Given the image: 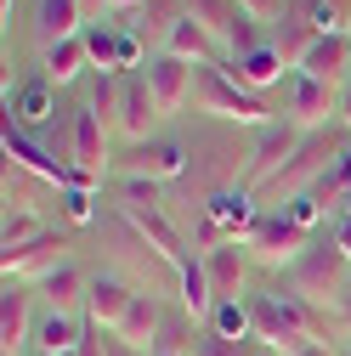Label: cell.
Masks as SVG:
<instances>
[{
  "label": "cell",
  "mask_w": 351,
  "mask_h": 356,
  "mask_svg": "<svg viewBox=\"0 0 351 356\" xmlns=\"http://www.w3.org/2000/svg\"><path fill=\"white\" fill-rule=\"evenodd\" d=\"M159 102L148 91V79L142 74H125V91H119V113H114V130L136 147V142H153V124H159Z\"/></svg>",
  "instance_id": "cell-10"
},
{
  "label": "cell",
  "mask_w": 351,
  "mask_h": 356,
  "mask_svg": "<svg viewBox=\"0 0 351 356\" xmlns=\"http://www.w3.org/2000/svg\"><path fill=\"white\" fill-rule=\"evenodd\" d=\"M79 29H85L79 0H34V40H40V51L57 46V40H74Z\"/></svg>",
  "instance_id": "cell-21"
},
{
  "label": "cell",
  "mask_w": 351,
  "mask_h": 356,
  "mask_svg": "<svg viewBox=\"0 0 351 356\" xmlns=\"http://www.w3.org/2000/svg\"><path fill=\"white\" fill-rule=\"evenodd\" d=\"M193 147V164L176 187H182V204H193V215H204V204L227 187H244V170H249V147L227 130H204V136L187 142Z\"/></svg>",
  "instance_id": "cell-2"
},
{
  "label": "cell",
  "mask_w": 351,
  "mask_h": 356,
  "mask_svg": "<svg viewBox=\"0 0 351 356\" xmlns=\"http://www.w3.org/2000/svg\"><path fill=\"white\" fill-rule=\"evenodd\" d=\"M52 91H57V85H52V79H34V85H17V91L6 97V108H12L6 119H12L17 130H46V124H52V119L63 113Z\"/></svg>",
  "instance_id": "cell-17"
},
{
  "label": "cell",
  "mask_w": 351,
  "mask_h": 356,
  "mask_svg": "<svg viewBox=\"0 0 351 356\" xmlns=\"http://www.w3.org/2000/svg\"><path fill=\"white\" fill-rule=\"evenodd\" d=\"M0 266H6V283H46L57 266H68V232L46 227L17 249H0Z\"/></svg>",
  "instance_id": "cell-8"
},
{
  "label": "cell",
  "mask_w": 351,
  "mask_h": 356,
  "mask_svg": "<svg viewBox=\"0 0 351 356\" xmlns=\"http://www.w3.org/2000/svg\"><path fill=\"white\" fill-rule=\"evenodd\" d=\"M334 238H340V249H345V260H351V220H345V215L334 220Z\"/></svg>",
  "instance_id": "cell-37"
},
{
  "label": "cell",
  "mask_w": 351,
  "mask_h": 356,
  "mask_svg": "<svg viewBox=\"0 0 351 356\" xmlns=\"http://www.w3.org/2000/svg\"><path fill=\"white\" fill-rule=\"evenodd\" d=\"M267 40H272V51H278V57H283L289 68H300V63H306V51H312V46H318L323 34H318V29H312V17H306V12L295 6V0H289L283 23H278V29L267 34Z\"/></svg>",
  "instance_id": "cell-22"
},
{
  "label": "cell",
  "mask_w": 351,
  "mask_h": 356,
  "mask_svg": "<svg viewBox=\"0 0 351 356\" xmlns=\"http://www.w3.org/2000/svg\"><path fill=\"white\" fill-rule=\"evenodd\" d=\"M85 317H63V311H46V317L34 323V350L40 356H74L79 339H85Z\"/></svg>",
  "instance_id": "cell-24"
},
{
  "label": "cell",
  "mask_w": 351,
  "mask_h": 356,
  "mask_svg": "<svg viewBox=\"0 0 351 356\" xmlns=\"http://www.w3.org/2000/svg\"><path fill=\"white\" fill-rule=\"evenodd\" d=\"M193 113L215 119V124H249V130H267L278 113L267 108V97L244 91V85L221 68V63H204L198 68V85H193Z\"/></svg>",
  "instance_id": "cell-4"
},
{
  "label": "cell",
  "mask_w": 351,
  "mask_h": 356,
  "mask_svg": "<svg viewBox=\"0 0 351 356\" xmlns=\"http://www.w3.org/2000/svg\"><path fill=\"white\" fill-rule=\"evenodd\" d=\"M57 204H63V215L74 220V227H91V215H97L91 187H63V193H57Z\"/></svg>",
  "instance_id": "cell-31"
},
{
  "label": "cell",
  "mask_w": 351,
  "mask_h": 356,
  "mask_svg": "<svg viewBox=\"0 0 351 356\" xmlns=\"http://www.w3.org/2000/svg\"><path fill=\"white\" fill-rule=\"evenodd\" d=\"M300 142H306V130L295 124V119H272L267 130H255V147H249V170H244V187L249 193H267L278 175L289 170V159L300 153Z\"/></svg>",
  "instance_id": "cell-5"
},
{
  "label": "cell",
  "mask_w": 351,
  "mask_h": 356,
  "mask_svg": "<svg viewBox=\"0 0 351 356\" xmlns=\"http://www.w3.org/2000/svg\"><path fill=\"white\" fill-rule=\"evenodd\" d=\"M46 232V220H40V209H6V227H0V249H17L29 238Z\"/></svg>",
  "instance_id": "cell-29"
},
{
  "label": "cell",
  "mask_w": 351,
  "mask_h": 356,
  "mask_svg": "<svg viewBox=\"0 0 351 356\" xmlns=\"http://www.w3.org/2000/svg\"><path fill=\"white\" fill-rule=\"evenodd\" d=\"M295 356H340V350H334V345H329V339H306V345H300V350H295Z\"/></svg>",
  "instance_id": "cell-36"
},
{
  "label": "cell",
  "mask_w": 351,
  "mask_h": 356,
  "mask_svg": "<svg viewBox=\"0 0 351 356\" xmlns=\"http://www.w3.org/2000/svg\"><path fill=\"white\" fill-rule=\"evenodd\" d=\"M249 356H278V350H267V345H255V350H249Z\"/></svg>",
  "instance_id": "cell-40"
},
{
  "label": "cell",
  "mask_w": 351,
  "mask_h": 356,
  "mask_svg": "<svg viewBox=\"0 0 351 356\" xmlns=\"http://www.w3.org/2000/svg\"><path fill=\"white\" fill-rule=\"evenodd\" d=\"M312 243V232L300 227V220H289L283 209H260V220L249 227V238H244V249H249V260H260V266H272V272H289V260Z\"/></svg>",
  "instance_id": "cell-7"
},
{
  "label": "cell",
  "mask_w": 351,
  "mask_h": 356,
  "mask_svg": "<svg viewBox=\"0 0 351 356\" xmlns=\"http://www.w3.org/2000/svg\"><path fill=\"white\" fill-rule=\"evenodd\" d=\"M102 345H108V356H153V350H136V345H125L114 328H108V339H102Z\"/></svg>",
  "instance_id": "cell-34"
},
{
  "label": "cell",
  "mask_w": 351,
  "mask_h": 356,
  "mask_svg": "<svg viewBox=\"0 0 351 356\" xmlns=\"http://www.w3.org/2000/svg\"><path fill=\"white\" fill-rule=\"evenodd\" d=\"M40 294H46V311H63V317H85V294H91V277L79 272V266H57V272L40 283Z\"/></svg>",
  "instance_id": "cell-23"
},
{
  "label": "cell",
  "mask_w": 351,
  "mask_h": 356,
  "mask_svg": "<svg viewBox=\"0 0 351 356\" xmlns=\"http://www.w3.org/2000/svg\"><path fill=\"white\" fill-rule=\"evenodd\" d=\"M79 12H85V23H91V17H102V12H108V0H79Z\"/></svg>",
  "instance_id": "cell-38"
},
{
  "label": "cell",
  "mask_w": 351,
  "mask_h": 356,
  "mask_svg": "<svg viewBox=\"0 0 351 356\" xmlns=\"http://www.w3.org/2000/svg\"><path fill=\"white\" fill-rule=\"evenodd\" d=\"M142 79H148V91H153L159 113L170 119V113H182V108L193 102L198 68H193V63H182V57H170V51H153V57H148V68H142Z\"/></svg>",
  "instance_id": "cell-9"
},
{
  "label": "cell",
  "mask_w": 351,
  "mask_h": 356,
  "mask_svg": "<svg viewBox=\"0 0 351 356\" xmlns=\"http://www.w3.org/2000/svg\"><path fill=\"white\" fill-rule=\"evenodd\" d=\"M159 328H164V305H159V294L136 289V300H130V311L119 317V328H114V334H119L125 345H136V350H153Z\"/></svg>",
  "instance_id": "cell-20"
},
{
  "label": "cell",
  "mask_w": 351,
  "mask_h": 356,
  "mask_svg": "<svg viewBox=\"0 0 351 356\" xmlns=\"http://www.w3.org/2000/svg\"><path fill=\"white\" fill-rule=\"evenodd\" d=\"M136 6H148V0H108V12H136Z\"/></svg>",
  "instance_id": "cell-39"
},
{
  "label": "cell",
  "mask_w": 351,
  "mask_h": 356,
  "mask_svg": "<svg viewBox=\"0 0 351 356\" xmlns=\"http://www.w3.org/2000/svg\"><path fill=\"white\" fill-rule=\"evenodd\" d=\"M255 350V339H221L215 328H198V345H193V356H249Z\"/></svg>",
  "instance_id": "cell-30"
},
{
  "label": "cell",
  "mask_w": 351,
  "mask_h": 356,
  "mask_svg": "<svg viewBox=\"0 0 351 356\" xmlns=\"http://www.w3.org/2000/svg\"><path fill=\"white\" fill-rule=\"evenodd\" d=\"M193 164V147L187 142H170V136H153V142H136L114 159L119 175H136V181H159V187H176Z\"/></svg>",
  "instance_id": "cell-6"
},
{
  "label": "cell",
  "mask_w": 351,
  "mask_h": 356,
  "mask_svg": "<svg viewBox=\"0 0 351 356\" xmlns=\"http://www.w3.org/2000/svg\"><path fill=\"white\" fill-rule=\"evenodd\" d=\"M182 311L193 323H210V311H215V289H210V277H204V260H187L182 266Z\"/></svg>",
  "instance_id": "cell-26"
},
{
  "label": "cell",
  "mask_w": 351,
  "mask_h": 356,
  "mask_svg": "<svg viewBox=\"0 0 351 356\" xmlns=\"http://www.w3.org/2000/svg\"><path fill=\"white\" fill-rule=\"evenodd\" d=\"M329 328H334V334H345V339H351V294H345V300H340V305H334V311H329Z\"/></svg>",
  "instance_id": "cell-33"
},
{
  "label": "cell",
  "mask_w": 351,
  "mask_h": 356,
  "mask_svg": "<svg viewBox=\"0 0 351 356\" xmlns=\"http://www.w3.org/2000/svg\"><path fill=\"white\" fill-rule=\"evenodd\" d=\"M119 40H125L119 23H85V51H91L97 74H119Z\"/></svg>",
  "instance_id": "cell-27"
},
{
  "label": "cell",
  "mask_w": 351,
  "mask_h": 356,
  "mask_svg": "<svg viewBox=\"0 0 351 356\" xmlns=\"http://www.w3.org/2000/svg\"><path fill=\"white\" fill-rule=\"evenodd\" d=\"M40 68H46V79L57 85V91H63V85H74L85 68H91V51H85V29H79L74 40H57V46H46V51H40Z\"/></svg>",
  "instance_id": "cell-25"
},
{
  "label": "cell",
  "mask_w": 351,
  "mask_h": 356,
  "mask_svg": "<svg viewBox=\"0 0 351 356\" xmlns=\"http://www.w3.org/2000/svg\"><path fill=\"white\" fill-rule=\"evenodd\" d=\"M295 74H306V79H323V85H340L351 79V34H323L312 51H306V63L295 68Z\"/></svg>",
  "instance_id": "cell-16"
},
{
  "label": "cell",
  "mask_w": 351,
  "mask_h": 356,
  "mask_svg": "<svg viewBox=\"0 0 351 356\" xmlns=\"http://www.w3.org/2000/svg\"><path fill=\"white\" fill-rule=\"evenodd\" d=\"M198 260H204V277H210V289H215V305H221V300H238V289H244V277H249V249H244V238L210 243V249H198Z\"/></svg>",
  "instance_id": "cell-11"
},
{
  "label": "cell",
  "mask_w": 351,
  "mask_h": 356,
  "mask_svg": "<svg viewBox=\"0 0 351 356\" xmlns=\"http://www.w3.org/2000/svg\"><path fill=\"white\" fill-rule=\"evenodd\" d=\"M0 142H6V159L17 164V170H29L34 175V181H52L57 193L74 181V170L63 164V159H52V147H40V142H29V130H17L12 119H6V136H0Z\"/></svg>",
  "instance_id": "cell-12"
},
{
  "label": "cell",
  "mask_w": 351,
  "mask_h": 356,
  "mask_svg": "<svg viewBox=\"0 0 351 356\" xmlns=\"http://www.w3.org/2000/svg\"><path fill=\"white\" fill-rule=\"evenodd\" d=\"M159 51H170V57H182V63L204 68V63H215V51H221V46H215V34H210L193 12H182V17H176V29L164 34V46H159Z\"/></svg>",
  "instance_id": "cell-19"
},
{
  "label": "cell",
  "mask_w": 351,
  "mask_h": 356,
  "mask_svg": "<svg viewBox=\"0 0 351 356\" xmlns=\"http://www.w3.org/2000/svg\"><path fill=\"white\" fill-rule=\"evenodd\" d=\"M130 300H136V289H130L119 272H97V277H91V294H85V323L119 328V317L130 311Z\"/></svg>",
  "instance_id": "cell-14"
},
{
  "label": "cell",
  "mask_w": 351,
  "mask_h": 356,
  "mask_svg": "<svg viewBox=\"0 0 351 356\" xmlns=\"http://www.w3.org/2000/svg\"><path fill=\"white\" fill-rule=\"evenodd\" d=\"M334 113H340V124H345V136H351V79L340 85V102H334Z\"/></svg>",
  "instance_id": "cell-35"
},
{
  "label": "cell",
  "mask_w": 351,
  "mask_h": 356,
  "mask_svg": "<svg viewBox=\"0 0 351 356\" xmlns=\"http://www.w3.org/2000/svg\"><path fill=\"white\" fill-rule=\"evenodd\" d=\"M249 328H255V345H267V350H283L295 356L306 339H323L329 334V317L312 305H300L295 294H255L249 300Z\"/></svg>",
  "instance_id": "cell-3"
},
{
  "label": "cell",
  "mask_w": 351,
  "mask_h": 356,
  "mask_svg": "<svg viewBox=\"0 0 351 356\" xmlns=\"http://www.w3.org/2000/svg\"><path fill=\"white\" fill-rule=\"evenodd\" d=\"M204 328H215L221 339H255V328H249V305H244V300H221V305L210 311Z\"/></svg>",
  "instance_id": "cell-28"
},
{
  "label": "cell",
  "mask_w": 351,
  "mask_h": 356,
  "mask_svg": "<svg viewBox=\"0 0 351 356\" xmlns=\"http://www.w3.org/2000/svg\"><path fill=\"white\" fill-rule=\"evenodd\" d=\"M29 339H34V294L23 283H6V294H0V350L17 356Z\"/></svg>",
  "instance_id": "cell-15"
},
{
  "label": "cell",
  "mask_w": 351,
  "mask_h": 356,
  "mask_svg": "<svg viewBox=\"0 0 351 356\" xmlns=\"http://www.w3.org/2000/svg\"><path fill=\"white\" fill-rule=\"evenodd\" d=\"M283 289H289L300 305H312V311H323V317H329V311L351 294V260H345L340 238H334V232H318L312 243L289 260Z\"/></svg>",
  "instance_id": "cell-1"
},
{
  "label": "cell",
  "mask_w": 351,
  "mask_h": 356,
  "mask_svg": "<svg viewBox=\"0 0 351 356\" xmlns=\"http://www.w3.org/2000/svg\"><path fill=\"white\" fill-rule=\"evenodd\" d=\"M238 85H244V91H272V85H283V79H295V68L272 51V40H267V46H260V51H249V57H238V63H221Z\"/></svg>",
  "instance_id": "cell-18"
},
{
  "label": "cell",
  "mask_w": 351,
  "mask_h": 356,
  "mask_svg": "<svg viewBox=\"0 0 351 356\" xmlns=\"http://www.w3.org/2000/svg\"><path fill=\"white\" fill-rule=\"evenodd\" d=\"M334 102H340V91H334V85L295 74V79H289V113H283V119H295L300 130H329Z\"/></svg>",
  "instance_id": "cell-13"
},
{
  "label": "cell",
  "mask_w": 351,
  "mask_h": 356,
  "mask_svg": "<svg viewBox=\"0 0 351 356\" xmlns=\"http://www.w3.org/2000/svg\"><path fill=\"white\" fill-rule=\"evenodd\" d=\"M238 6H244V17H255L260 29H278L283 12H289V0H238Z\"/></svg>",
  "instance_id": "cell-32"
}]
</instances>
